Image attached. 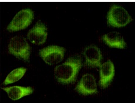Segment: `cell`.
Segmentation results:
<instances>
[{"instance_id": "7c38bea8", "label": "cell", "mask_w": 135, "mask_h": 106, "mask_svg": "<svg viewBox=\"0 0 135 106\" xmlns=\"http://www.w3.org/2000/svg\"><path fill=\"white\" fill-rule=\"evenodd\" d=\"M26 71H27V69L24 67H20V68L14 70L8 75L3 82V84L8 85L18 81L24 76Z\"/></svg>"}, {"instance_id": "30bf717a", "label": "cell", "mask_w": 135, "mask_h": 106, "mask_svg": "<svg viewBox=\"0 0 135 106\" xmlns=\"http://www.w3.org/2000/svg\"><path fill=\"white\" fill-rule=\"evenodd\" d=\"M102 40L106 45L112 48H125L126 44L120 33L110 32L103 35Z\"/></svg>"}, {"instance_id": "6da1fadb", "label": "cell", "mask_w": 135, "mask_h": 106, "mask_svg": "<svg viewBox=\"0 0 135 106\" xmlns=\"http://www.w3.org/2000/svg\"><path fill=\"white\" fill-rule=\"evenodd\" d=\"M82 66V59L79 56L69 58L54 69V76L57 81L63 84L73 83Z\"/></svg>"}, {"instance_id": "ba28073f", "label": "cell", "mask_w": 135, "mask_h": 106, "mask_svg": "<svg viewBox=\"0 0 135 106\" xmlns=\"http://www.w3.org/2000/svg\"><path fill=\"white\" fill-rule=\"evenodd\" d=\"M47 28L41 21H38L27 34V38L31 43L37 45L42 44L47 38Z\"/></svg>"}, {"instance_id": "7a4b0ae2", "label": "cell", "mask_w": 135, "mask_h": 106, "mask_svg": "<svg viewBox=\"0 0 135 106\" xmlns=\"http://www.w3.org/2000/svg\"><path fill=\"white\" fill-rule=\"evenodd\" d=\"M132 21V18L123 7L116 5L110 8L107 15V23L109 26L123 27Z\"/></svg>"}, {"instance_id": "8992f818", "label": "cell", "mask_w": 135, "mask_h": 106, "mask_svg": "<svg viewBox=\"0 0 135 106\" xmlns=\"http://www.w3.org/2000/svg\"><path fill=\"white\" fill-rule=\"evenodd\" d=\"M75 90L84 95L97 94L98 88L95 77L90 74L84 75L78 83Z\"/></svg>"}, {"instance_id": "5b68a950", "label": "cell", "mask_w": 135, "mask_h": 106, "mask_svg": "<svg viewBox=\"0 0 135 106\" xmlns=\"http://www.w3.org/2000/svg\"><path fill=\"white\" fill-rule=\"evenodd\" d=\"M65 49L58 45H49L41 49L39 55L45 63L52 66L63 60Z\"/></svg>"}, {"instance_id": "277c9868", "label": "cell", "mask_w": 135, "mask_h": 106, "mask_svg": "<svg viewBox=\"0 0 135 106\" xmlns=\"http://www.w3.org/2000/svg\"><path fill=\"white\" fill-rule=\"evenodd\" d=\"M34 14L30 9H24L18 12L8 25L7 30L10 32H15L25 29L32 23Z\"/></svg>"}, {"instance_id": "52a82bcc", "label": "cell", "mask_w": 135, "mask_h": 106, "mask_svg": "<svg viewBox=\"0 0 135 106\" xmlns=\"http://www.w3.org/2000/svg\"><path fill=\"white\" fill-rule=\"evenodd\" d=\"M85 57V66L90 67H100L102 54L97 46L91 45L85 48L83 52Z\"/></svg>"}, {"instance_id": "8fae6325", "label": "cell", "mask_w": 135, "mask_h": 106, "mask_svg": "<svg viewBox=\"0 0 135 106\" xmlns=\"http://www.w3.org/2000/svg\"><path fill=\"white\" fill-rule=\"evenodd\" d=\"M6 91L8 97L12 100H18L23 97L32 94L33 89L31 87L12 86L9 87L2 88Z\"/></svg>"}, {"instance_id": "3957f363", "label": "cell", "mask_w": 135, "mask_h": 106, "mask_svg": "<svg viewBox=\"0 0 135 106\" xmlns=\"http://www.w3.org/2000/svg\"><path fill=\"white\" fill-rule=\"evenodd\" d=\"M9 53L19 59L29 62L31 47L22 36L17 35L11 38L8 45Z\"/></svg>"}, {"instance_id": "9c48e42d", "label": "cell", "mask_w": 135, "mask_h": 106, "mask_svg": "<svg viewBox=\"0 0 135 106\" xmlns=\"http://www.w3.org/2000/svg\"><path fill=\"white\" fill-rule=\"evenodd\" d=\"M115 70L113 63L110 60L101 64L100 66V80L99 84L101 88H107L115 76Z\"/></svg>"}]
</instances>
